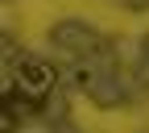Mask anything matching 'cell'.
I'll return each instance as SVG.
<instances>
[{
    "label": "cell",
    "instance_id": "obj_1",
    "mask_svg": "<svg viewBox=\"0 0 149 133\" xmlns=\"http://www.w3.org/2000/svg\"><path fill=\"white\" fill-rule=\"evenodd\" d=\"M54 83H58V71H54L50 63H42V58H25L21 67H17V91L29 96L33 104H42Z\"/></svg>",
    "mask_w": 149,
    "mask_h": 133
}]
</instances>
